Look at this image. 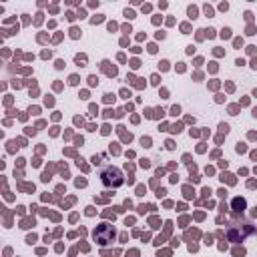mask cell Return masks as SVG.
Returning a JSON list of instances; mask_svg holds the SVG:
<instances>
[{
    "label": "cell",
    "mask_w": 257,
    "mask_h": 257,
    "mask_svg": "<svg viewBox=\"0 0 257 257\" xmlns=\"http://www.w3.org/2000/svg\"><path fill=\"white\" fill-rule=\"evenodd\" d=\"M235 207H237L235 211H243L245 209V201L243 199H235Z\"/></svg>",
    "instance_id": "4"
},
{
    "label": "cell",
    "mask_w": 257,
    "mask_h": 257,
    "mask_svg": "<svg viewBox=\"0 0 257 257\" xmlns=\"http://www.w3.org/2000/svg\"><path fill=\"white\" fill-rule=\"evenodd\" d=\"M253 233V227L249 225V223H243V227H241V231L237 229V225L233 223L231 227H229V231H227V235H229V239L231 241H241V239H245L247 235H251Z\"/></svg>",
    "instance_id": "2"
},
{
    "label": "cell",
    "mask_w": 257,
    "mask_h": 257,
    "mask_svg": "<svg viewBox=\"0 0 257 257\" xmlns=\"http://www.w3.org/2000/svg\"><path fill=\"white\" fill-rule=\"evenodd\" d=\"M100 179H102V183L106 185V187H120L122 185V173L116 169V167H106V169H102V173H100Z\"/></svg>",
    "instance_id": "1"
},
{
    "label": "cell",
    "mask_w": 257,
    "mask_h": 257,
    "mask_svg": "<svg viewBox=\"0 0 257 257\" xmlns=\"http://www.w3.org/2000/svg\"><path fill=\"white\" fill-rule=\"evenodd\" d=\"M114 235V229L110 225H98L96 231H94V239L100 243V245H106Z\"/></svg>",
    "instance_id": "3"
}]
</instances>
